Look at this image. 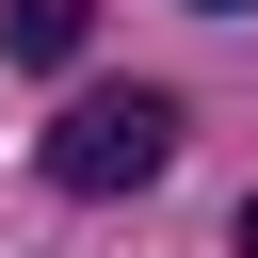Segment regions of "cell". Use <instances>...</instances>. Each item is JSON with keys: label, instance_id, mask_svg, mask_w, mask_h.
I'll return each instance as SVG.
<instances>
[{"label": "cell", "instance_id": "6da1fadb", "mask_svg": "<svg viewBox=\"0 0 258 258\" xmlns=\"http://www.w3.org/2000/svg\"><path fill=\"white\" fill-rule=\"evenodd\" d=\"M177 161V97L161 81H97V97H64V129H48V194H145Z\"/></svg>", "mask_w": 258, "mask_h": 258}, {"label": "cell", "instance_id": "7a4b0ae2", "mask_svg": "<svg viewBox=\"0 0 258 258\" xmlns=\"http://www.w3.org/2000/svg\"><path fill=\"white\" fill-rule=\"evenodd\" d=\"M81 32H97V0H16V16H0L16 64H81Z\"/></svg>", "mask_w": 258, "mask_h": 258}, {"label": "cell", "instance_id": "3957f363", "mask_svg": "<svg viewBox=\"0 0 258 258\" xmlns=\"http://www.w3.org/2000/svg\"><path fill=\"white\" fill-rule=\"evenodd\" d=\"M242 258H258V194H242Z\"/></svg>", "mask_w": 258, "mask_h": 258}, {"label": "cell", "instance_id": "277c9868", "mask_svg": "<svg viewBox=\"0 0 258 258\" xmlns=\"http://www.w3.org/2000/svg\"><path fill=\"white\" fill-rule=\"evenodd\" d=\"M210 16H226V0H210Z\"/></svg>", "mask_w": 258, "mask_h": 258}]
</instances>
